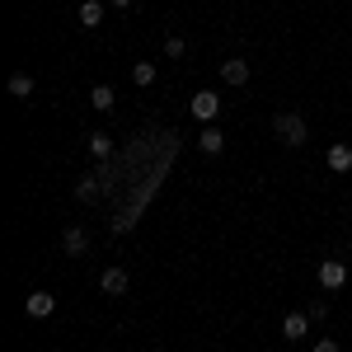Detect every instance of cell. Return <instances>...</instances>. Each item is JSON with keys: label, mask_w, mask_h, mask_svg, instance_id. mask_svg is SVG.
I'll return each mask as SVG.
<instances>
[{"label": "cell", "mask_w": 352, "mask_h": 352, "mask_svg": "<svg viewBox=\"0 0 352 352\" xmlns=\"http://www.w3.org/2000/svg\"><path fill=\"white\" fill-rule=\"evenodd\" d=\"M272 132L282 136L287 146H305V141H310V127H305L300 113H277V118H272Z\"/></svg>", "instance_id": "cell-1"}, {"label": "cell", "mask_w": 352, "mask_h": 352, "mask_svg": "<svg viewBox=\"0 0 352 352\" xmlns=\"http://www.w3.org/2000/svg\"><path fill=\"white\" fill-rule=\"evenodd\" d=\"M188 109H192V118H197V122H217V118H221V99H217V89H197Z\"/></svg>", "instance_id": "cell-2"}, {"label": "cell", "mask_w": 352, "mask_h": 352, "mask_svg": "<svg viewBox=\"0 0 352 352\" xmlns=\"http://www.w3.org/2000/svg\"><path fill=\"white\" fill-rule=\"evenodd\" d=\"M61 254H66V258H85V254H89V230H85V226H66V230H61Z\"/></svg>", "instance_id": "cell-3"}, {"label": "cell", "mask_w": 352, "mask_h": 352, "mask_svg": "<svg viewBox=\"0 0 352 352\" xmlns=\"http://www.w3.org/2000/svg\"><path fill=\"white\" fill-rule=\"evenodd\" d=\"M127 287H132L127 268H104L99 272V292H104V296H127Z\"/></svg>", "instance_id": "cell-4"}, {"label": "cell", "mask_w": 352, "mask_h": 352, "mask_svg": "<svg viewBox=\"0 0 352 352\" xmlns=\"http://www.w3.org/2000/svg\"><path fill=\"white\" fill-rule=\"evenodd\" d=\"M109 192V179L104 174H85L80 184H76V202H99Z\"/></svg>", "instance_id": "cell-5"}, {"label": "cell", "mask_w": 352, "mask_h": 352, "mask_svg": "<svg viewBox=\"0 0 352 352\" xmlns=\"http://www.w3.org/2000/svg\"><path fill=\"white\" fill-rule=\"evenodd\" d=\"M343 282H348V263H338V258H324V263H320V287H324V292H338Z\"/></svg>", "instance_id": "cell-6"}, {"label": "cell", "mask_w": 352, "mask_h": 352, "mask_svg": "<svg viewBox=\"0 0 352 352\" xmlns=\"http://www.w3.org/2000/svg\"><path fill=\"white\" fill-rule=\"evenodd\" d=\"M24 310H28V320H47V315L56 310V296H52V292H28Z\"/></svg>", "instance_id": "cell-7"}, {"label": "cell", "mask_w": 352, "mask_h": 352, "mask_svg": "<svg viewBox=\"0 0 352 352\" xmlns=\"http://www.w3.org/2000/svg\"><path fill=\"white\" fill-rule=\"evenodd\" d=\"M221 80L235 85V89H240V85H249V61H244V56H230V61H221Z\"/></svg>", "instance_id": "cell-8"}, {"label": "cell", "mask_w": 352, "mask_h": 352, "mask_svg": "<svg viewBox=\"0 0 352 352\" xmlns=\"http://www.w3.org/2000/svg\"><path fill=\"white\" fill-rule=\"evenodd\" d=\"M282 333H287L292 343H296V338H305V333H310V315H305V310H292V315L282 320Z\"/></svg>", "instance_id": "cell-9"}, {"label": "cell", "mask_w": 352, "mask_h": 352, "mask_svg": "<svg viewBox=\"0 0 352 352\" xmlns=\"http://www.w3.org/2000/svg\"><path fill=\"white\" fill-rule=\"evenodd\" d=\"M197 151H202V155H221V151H226V136L207 122V127H202V136H197Z\"/></svg>", "instance_id": "cell-10"}, {"label": "cell", "mask_w": 352, "mask_h": 352, "mask_svg": "<svg viewBox=\"0 0 352 352\" xmlns=\"http://www.w3.org/2000/svg\"><path fill=\"white\" fill-rule=\"evenodd\" d=\"M104 24V0H85L80 5V28H99Z\"/></svg>", "instance_id": "cell-11"}, {"label": "cell", "mask_w": 352, "mask_h": 352, "mask_svg": "<svg viewBox=\"0 0 352 352\" xmlns=\"http://www.w3.org/2000/svg\"><path fill=\"white\" fill-rule=\"evenodd\" d=\"M329 169H333V174H348L352 169V146H329Z\"/></svg>", "instance_id": "cell-12"}, {"label": "cell", "mask_w": 352, "mask_h": 352, "mask_svg": "<svg viewBox=\"0 0 352 352\" xmlns=\"http://www.w3.org/2000/svg\"><path fill=\"white\" fill-rule=\"evenodd\" d=\"M113 104H118V99H113V89H109V85H94V89H89V109L113 113Z\"/></svg>", "instance_id": "cell-13"}, {"label": "cell", "mask_w": 352, "mask_h": 352, "mask_svg": "<svg viewBox=\"0 0 352 352\" xmlns=\"http://www.w3.org/2000/svg\"><path fill=\"white\" fill-rule=\"evenodd\" d=\"M155 76H160V71H155L151 61H136V66H132V85H136V89H146V85H155Z\"/></svg>", "instance_id": "cell-14"}, {"label": "cell", "mask_w": 352, "mask_h": 352, "mask_svg": "<svg viewBox=\"0 0 352 352\" xmlns=\"http://www.w3.org/2000/svg\"><path fill=\"white\" fill-rule=\"evenodd\" d=\"M10 94H14V99H28V94H33V76H28V71H14V76H10Z\"/></svg>", "instance_id": "cell-15"}, {"label": "cell", "mask_w": 352, "mask_h": 352, "mask_svg": "<svg viewBox=\"0 0 352 352\" xmlns=\"http://www.w3.org/2000/svg\"><path fill=\"white\" fill-rule=\"evenodd\" d=\"M85 141H89V155H99V160H109V155H113V141L104 132H89Z\"/></svg>", "instance_id": "cell-16"}, {"label": "cell", "mask_w": 352, "mask_h": 352, "mask_svg": "<svg viewBox=\"0 0 352 352\" xmlns=\"http://www.w3.org/2000/svg\"><path fill=\"white\" fill-rule=\"evenodd\" d=\"M184 52H188V43H184L179 33H169V38H164V56H184Z\"/></svg>", "instance_id": "cell-17"}, {"label": "cell", "mask_w": 352, "mask_h": 352, "mask_svg": "<svg viewBox=\"0 0 352 352\" xmlns=\"http://www.w3.org/2000/svg\"><path fill=\"white\" fill-rule=\"evenodd\" d=\"M305 315H310V324H320V320L329 315V300H310V310H305Z\"/></svg>", "instance_id": "cell-18"}, {"label": "cell", "mask_w": 352, "mask_h": 352, "mask_svg": "<svg viewBox=\"0 0 352 352\" xmlns=\"http://www.w3.org/2000/svg\"><path fill=\"white\" fill-rule=\"evenodd\" d=\"M315 352H338V343H333V338H320V343H315Z\"/></svg>", "instance_id": "cell-19"}, {"label": "cell", "mask_w": 352, "mask_h": 352, "mask_svg": "<svg viewBox=\"0 0 352 352\" xmlns=\"http://www.w3.org/2000/svg\"><path fill=\"white\" fill-rule=\"evenodd\" d=\"M109 5H118V10H127V5H132V0H109Z\"/></svg>", "instance_id": "cell-20"}]
</instances>
